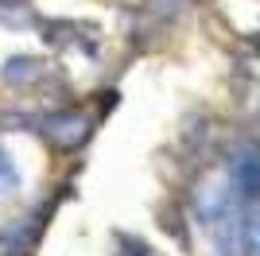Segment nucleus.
Instances as JSON below:
<instances>
[{
    "mask_svg": "<svg viewBox=\"0 0 260 256\" xmlns=\"http://www.w3.org/2000/svg\"><path fill=\"white\" fill-rule=\"evenodd\" d=\"M39 136L47 140V148L58 155H70L93 136V117L82 109H54L47 117H39Z\"/></svg>",
    "mask_w": 260,
    "mask_h": 256,
    "instance_id": "f257e3e1",
    "label": "nucleus"
},
{
    "mask_svg": "<svg viewBox=\"0 0 260 256\" xmlns=\"http://www.w3.org/2000/svg\"><path fill=\"white\" fill-rule=\"evenodd\" d=\"M51 74V66L39 62V58H12L8 66H4V82L8 85H20V89H27V85H35L39 78Z\"/></svg>",
    "mask_w": 260,
    "mask_h": 256,
    "instance_id": "f03ea898",
    "label": "nucleus"
},
{
    "mask_svg": "<svg viewBox=\"0 0 260 256\" xmlns=\"http://www.w3.org/2000/svg\"><path fill=\"white\" fill-rule=\"evenodd\" d=\"M16 190H20V167L12 159V151L0 144V198H8Z\"/></svg>",
    "mask_w": 260,
    "mask_h": 256,
    "instance_id": "7ed1b4c3",
    "label": "nucleus"
},
{
    "mask_svg": "<svg viewBox=\"0 0 260 256\" xmlns=\"http://www.w3.org/2000/svg\"><path fill=\"white\" fill-rule=\"evenodd\" d=\"M117 256H155V248L144 241V237L132 233H117Z\"/></svg>",
    "mask_w": 260,
    "mask_h": 256,
    "instance_id": "20e7f679",
    "label": "nucleus"
},
{
    "mask_svg": "<svg viewBox=\"0 0 260 256\" xmlns=\"http://www.w3.org/2000/svg\"><path fill=\"white\" fill-rule=\"evenodd\" d=\"M0 256H8V245H0Z\"/></svg>",
    "mask_w": 260,
    "mask_h": 256,
    "instance_id": "39448f33",
    "label": "nucleus"
},
{
    "mask_svg": "<svg viewBox=\"0 0 260 256\" xmlns=\"http://www.w3.org/2000/svg\"><path fill=\"white\" fill-rule=\"evenodd\" d=\"M256 256H260V241H256Z\"/></svg>",
    "mask_w": 260,
    "mask_h": 256,
    "instance_id": "423d86ee",
    "label": "nucleus"
}]
</instances>
